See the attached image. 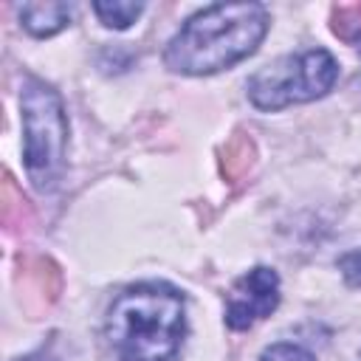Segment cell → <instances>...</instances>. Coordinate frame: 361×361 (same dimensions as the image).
<instances>
[{"instance_id":"cell-1","label":"cell","mask_w":361,"mask_h":361,"mask_svg":"<svg viewBox=\"0 0 361 361\" xmlns=\"http://www.w3.org/2000/svg\"><path fill=\"white\" fill-rule=\"evenodd\" d=\"M259 3H214L192 14L164 51V65L186 76H209L251 56L268 34Z\"/></svg>"},{"instance_id":"cell-4","label":"cell","mask_w":361,"mask_h":361,"mask_svg":"<svg viewBox=\"0 0 361 361\" xmlns=\"http://www.w3.org/2000/svg\"><path fill=\"white\" fill-rule=\"evenodd\" d=\"M338 79V65L330 51L310 48L302 54H288L248 79V99L259 110H282L290 104H305L324 96Z\"/></svg>"},{"instance_id":"cell-11","label":"cell","mask_w":361,"mask_h":361,"mask_svg":"<svg viewBox=\"0 0 361 361\" xmlns=\"http://www.w3.org/2000/svg\"><path fill=\"white\" fill-rule=\"evenodd\" d=\"M20 361H54V358L42 355V353H34V355H25V358H20Z\"/></svg>"},{"instance_id":"cell-5","label":"cell","mask_w":361,"mask_h":361,"mask_svg":"<svg viewBox=\"0 0 361 361\" xmlns=\"http://www.w3.org/2000/svg\"><path fill=\"white\" fill-rule=\"evenodd\" d=\"M279 305V276L274 268L257 265L243 274L226 299V324L231 330H248L265 316H271Z\"/></svg>"},{"instance_id":"cell-7","label":"cell","mask_w":361,"mask_h":361,"mask_svg":"<svg viewBox=\"0 0 361 361\" xmlns=\"http://www.w3.org/2000/svg\"><path fill=\"white\" fill-rule=\"evenodd\" d=\"M93 11L96 17L102 20V25L107 28H116V31H124L130 28L141 11H144V3H133V0H113V3H93Z\"/></svg>"},{"instance_id":"cell-8","label":"cell","mask_w":361,"mask_h":361,"mask_svg":"<svg viewBox=\"0 0 361 361\" xmlns=\"http://www.w3.org/2000/svg\"><path fill=\"white\" fill-rule=\"evenodd\" d=\"M333 31L361 51V6H338L333 11Z\"/></svg>"},{"instance_id":"cell-9","label":"cell","mask_w":361,"mask_h":361,"mask_svg":"<svg viewBox=\"0 0 361 361\" xmlns=\"http://www.w3.org/2000/svg\"><path fill=\"white\" fill-rule=\"evenodd\" d=\"M259 361H316V355L310 350H305L302 344L293 341H276L271 347L262 350Z\"/></svg>"},{"instance_id":"cell-6","label":"cell","mask_w":361,"mask_h":361,"mask_svg":"<svg viewBox=\"0 0 361 361\" xmlns=\"http://www.w3.org/2000/svg\"><path fill=\"white\" fill-rule=\"evenodd\" d=\"M73 20V3H23L20 23L34 37H54Z\"/></svg>"},{"instance_id":"cell-10","label":"cell","mask_w":361,"mask_h":361,"mask_svg":"<svg viewBox=\"0 0 361 361\" xmlns=\"http://www.w3.org/2000/svg\"><path fill=\"white\" fill-rule=\"evenodd\" d=\"M338 271H341V276H344L353 288H361V248L347 251V254L338 259Z\"/></svg>"},{"instance_id":"cell-3","label":"cell","mask_w":361,"mask_h":361,"mask_svg":"<svg viewBox=\"0 0 361 361\" xmlns=\"http://www.w3.org/2000/svg\"><path fill=\"white\" fill-rule=\"evenodd\" d=\"M23 113V161L28 180L39 192H51L65 166L68 147V116L59 93L42 79H25L20 90Z\"/></svg>"},{"instance_id":"cell-2","label":"cell","mask_w":361,"mask_h":361,"mask_svg":"<svg viewBox=\"0 0 361 361\" xmlns=\"http://www.w3.org/2000/svg\"><path fill=\"white\" fill-rule=\"evenodd\" d=\"M104 330L121 361H175L186 336L183 293L164 282L130 285L113 299Z\"/></svg>"}]
</instances>
